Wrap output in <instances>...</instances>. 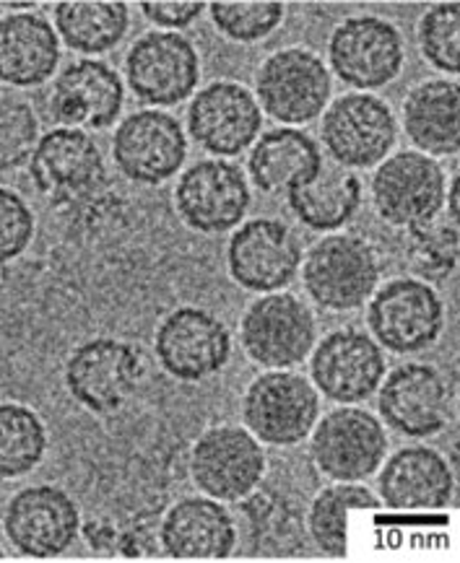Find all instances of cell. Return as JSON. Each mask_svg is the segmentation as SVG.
<instances>
[{"label":"cell","instance_id":"obj_20","mask_svg":"<svg viewBox=\"0 0 460 563\" xmlns=\"http://www.w3.org/2000/svg\"><path fill=\"white\" fill-rule=\"evenodd\" d=\"M81 517L74 499L63 488L29 486L19 490L6 509V536L17 551L32 559H55L66 553Z\"/></svg>","mask_w":460,"mask_h":563},{"label":"cell","instance_id":"obj_24","mask_svg":"<svg viewBox=\"0 0 460 563\" xmlns=\"http://www.w3.org/2000/svg\"><path fill=\"white\" fill-rule=\"evenodd\" d=\"M234 543L232 515L211 496H190L177 501L164 517L162 545L172 559H227L234 551Z\"/></svg>","mask_w":460,"mask_h":563},{"label":"cell","instance_id":"obj_39","mask_svg":"<svg viewBox=\"0 0 460 563\" xmlns=\"http://www.w3.org/2000/svg\"><path fill=\"white\" fill-rule=\"evenodd\" d=\"M3 9H9V11H29V9H37V3H3Z\"/></svg>","mask_w":460,"mask_h":563},{"label":"cell","instance_id":"obj_23","mask_svg":"<svg viewBox=\"0 0 460 563\" xmlns=\"http://www.w3.org/2000/svg\"><path fill=\"white\" fill-rule=\"evenodd\" d=\"M450 465L429 446H404L385 462L377 478L380 499L387 509H445L452 501Z\"/></svg>","mask_w":460,"mask_h":563},{"label":"cell","instance_id":"obj_35","mask_svg":"<svg viewBox=\"0 0 460 563\" xmlns=\"http://www.w3.org/2000/svg\"><path fill=\"white\" fill-rule=\"evenodd\" d=\"M0 130H3V139H0V151H3V169H19L29 167L34 151H37L42 135H40V122L32 107L19 99L6 97L3 99V118H0Z\"/></svg>","mask_w":460,"mask_h":563},{"label":"cell","instance_id":"obj_38","mask_svg":"<svg viewBox=\"0 0 460 563\" xmlns=\"http://www.w3.org/2000/svg\"><path fill=\"white\" fill-rule=\"evenodd\" d=\"M448 206H450V219H448V221L458 223V179H452V185H450Z\"/></svg>","mask_w":460,"mask_h":563},{"label":"cell","instance_id":"obj_17","mask_svg":"<svg viewBox=\"0 0 460 563\" xmlns=\"http://www.w3.org/2000/svg\"><path fill=\"white\" fill-rule=\"evenodd\" d=\"M177 211L200 234H224L244 219L250 208V185L244 172L224 158H206L179 177Z\"/></svg>","mask_w":460,"mask_h":563},{"label":"cell","instance_id":"obj_14","mask_svg":"<svg viewBox=\"0 0 460 563\" xmlns=\"http://www.w3.org/2000/svg\"><path fill=\"white\" fill-rule=\"evenodd\" d=\"M333 74L354 89L370 91L391 84L404 65V40L391 21L354 16L336 26L328 42Z\"/></svg>","mask_w":460,"mask_h":563},{"label":"cell","instance_id":"obj_12","mask_svg":"<svg viewBox=\"0 0 460 563\" xmlns=\"http://www.w3.org/2000/svg\"><path fill=\"white\" fill-rule=\"evenodd\" d=\"M265 473V454L248 429L217 426L198 439L190 452V475L206 496L240 501L258 488Z\"/></svg>","mask_w":460,"mask_h":563},{"label":"cell","instance_id":"obj_36","mask_svg":"<svg viewBox=\"0 0 460 563\" xmlns=\"http://www.w3.org/2000/svg\"><path fill=\"white\" fill-rule=\"evenodd\" d=\"M34 236V216L24 198L13 190L0 192V255L3 263L17 260Z\"/></svg>","mask_w":460,"mask_h":563},{"label":"cell","instance_id":"obj_3","mask_svg":"<svg viewBox=\"0 0 460 563\" xmlns=\"http://www.w3.org/2000/svg\"><path fill=\"white\" fill-rule=\"evenodd\" d=\"M315 314L292 294H265L250 305L240 322L244 353L269 372L302 364L315 349Z\"/></svg>","mask_w":460,"mask_h":563},{"label":"cell","instance_id":"obj_37","mask_svg":"<svg viewBox=\"0 0 460 563\" xmlns=\"http://www.w3.org/2000/svg\"><path fill=\"white\" fill-rule=\"evenodd\" d=\"M141 11L164 32H172V29L193 24L206 11V3L200 0H143Z\"/></svg>","mask_w":460,"mask_h":563},{"label":"cell","instance_id":"obj_2","mask_svg":"<svg viewBox=\"0 0 460 563\" xmlns=\"http://www.w3.org/2000/svg\"><path fill=\"white\" fill-rule=\"evenodd\" d=\"M320 413L318 389L302 374L271 369L248 387L242 418L258 442L292 446L313 434Z\"/></svg>","mask_w":460,"mask_h":563},{"label":"cell","instance_id":"obj_34","mask_svg":"<svg viewBox=\"0 0 460 563\" xmlns=\"http://www.w3.org/2000/svg\"><path fill=\"white\" fill-rule=\"evenodd\" d=\"M421 55L442 74L460 70V5L437 3L419 21Z\"/></svg>","mask_w":460,"mask_h":563},{"label":"cell","instance_id":"obj_8","mask_svg":"<svg viewBox=\"0 0 460 563\" xmlns=\"http://www.w3.org/2000/svg\"><path fill=\"white\" fill-rule=\"evenodd\" d=\"M255 93L273 120L286 125H305L326 110L330 74L326 63L310 49L286 47L261 65Z\"/></svg>","mask_w":460,"mask_h":563},{"label":"cell","instance_id":"obj_19","mask_svg":"<svg viewBox=\"0 0 460 563\" xmlns=\"http://www.w3.org/2000/svg\"><path fill=\"white\" fill-rule=\"evenodd\" d=\"M263 125L255 97L234 81H213L193 97L190 139L213 156H237L253 146Z\"/></svg>","mask_w":460,"mask_h":563},{"label":"cell","instance_id":"obj_7","mask_svg":"<svg viewBox=\"0 0 460 563\" xmlns=\"http://www.w3.org/2000/svg\"><path fill=\"white\" fill-rule=\"evenodd\" d=\"M29 177L53 206L81 203L107 185L102 151L84 130L55 128L42 135Z\"/></svg>","mask_w":460,"mask_h":563},{"label":"cell","instance_id":"obj_15","mask_svg":"<svg viewBox=\"0 0 460 563\" xmlns=\"http://www.w3.org/2000/svg\"><path fill=\"white\" fill-rule=\"evenodd\" d=\"M299 265V236L284 221L253 219L242 223L227 247L229 276L255 294H276L289 286Z\"/></svg>","mask_w":460,"mask_h":563},{"label":"cell","instance_id":"obj_4","mask_svg":"<svg viewBox=\"0 0 460 563\" xmlns=\"http://www.w3.org/2000/svg\"><path fill=\"white\" fill-rule=\"evenodd\" d=\"M141 374V351L133 343L95 338L74 349L63 369V379H66L68 393L84 408L107 416L118 413L131 400Z\"/></svg>","mask_w":460,"mask_h":563},{"label":"cell","instance_id":"obj_10","mask_svg":"<svg viewBox=\"0 0 460 563\" xmlns=\"http://www.w3.org/2000/svg\"><path fill=\"white\" fill-rule=\"evenodd\" d=\"M320 135L336 164L347 169H370L391 154L398 139V122L383 99L347 93L328 107Z\"/></svg>","mask_w":460,"mask_h":563},{"label":"cell","instance_id":"obj_13","mask_svg":"<svg viewBox=\"0 0 460 563\" xmlns=\"http://www.w3.org/2000/svg\"><path fill=\"white\" fill-rule=\"evenodd\" d=\"M128 86L141 102L175 107L190 97L200 76L196 47L175 32H149L125 57Z\"/></svg>","mask_w":460,"mask_h":563},{"label":"cell","instance_id":"obj_16","mask_svg":"<svg viewBox=\"0 0 460 563\" xmlns=\"http://www.w3.org/2000/svg\"><path fill=\"white\" fill-rule=\"evenodd\" d=\"M188 156V139L167 112L141 110L120 122L112 139V158L128 179L162 185L175 177Z\"/></svg>","mask_w":460,"mask_h":563},{"label":"cell","instance_id":"obj_26","mask_svg":"<svg viewBox=\"0 0 460 563\" xmlns=\"http://www.w3.org/2000/svg\"><path fill=\"white\" fill-rule=\"evenodd\" d=\"M404 125L408 139L427 156H456L460 151V89L450 78L427 81L406 97Z\"/></svg>","mask_w":460,"mask_h":563},{"label":"cell","instance_id":"obj_1","mask_svg":"<svg viewBox=\"0 0 460 563\" xmlns=\"http://www.w3.org/2000/svg\"><path fill=\"white\" fill-rule=\"evenodd\" d=\"M302 278L315 305L330 312H351L377 291L380 263L362 236L328 234L307 252Z\"/></svg>","mask_w":460,"mask_h":563},{"label":"cell","instance_id":"obj_6","mask_svg":"<svg viewBox=\"0 0 460 563\" xmlns=\"http://www.w3.org/2000/svg\"><path fill=\"white\" fill-rule=\"evenodd\" d=\"M366 322L377 345L393 353H416L440 338L445 307L424 280L395 278L372 294Z\"/></svg>","mask_w":460,"mask_h":563},{"label":"cell","instance_id":"obj_9","mask_svg":"<svg viewBox=\"0 0 460 563\" xmlns=\"http://www.w3.org/2000/svg\"><path fill=\"white\" fill-rule=\"evenodd\" d=\"M154 351L162 369L179 382L213 377L232 356V333L219 317L198 307H179L156 328Z\"/></svg>","mask_w":460,"mask_h":563},{"label":"cell","instance_id":"obj_30","mask_svg":"<svg viewBox=\"0 0 460 563\" xmlns=\"http://www.w3.org/2000/svg\"><path fill=\"white\" fill-rule=\"evenodd\" d=\"M377 507V496L359 483H336V486L320 490L310 507V536L315 545L333 559L349 555V515Z\"/></svg>","mask_w":460,"mask_h":563},{"label":"cell","instance_id":"obj_25","mask_svg":"<svg viewBox=\"0 0 460 563\" xmlns=\"http://www.w3.org/2000/svg\"><path fill=\"white\" fill-rule=\"evenodd\" d=\"M61 63V40L37 13H11L0 21V76L17 89L45 84Z\"/></svg>","mask_w":460,"mask_h":563},{"label":"cell","instance_id":"obj_31","mask_svg":"<svg viewBox=\"0 0 460 563\" xmlns=\"http://www.w3.org/2000/svg\"><path fill=\"white\" fill-rule=\"evenodd\" d=\"M47 434L40 416L19 402L0 408V473L3 478H19L32 473L45 457Z\"/></svg>","mask_w":460,"mask_h":563},{"label":"cell","instance_id":"obj_22","mask_svg":"<svg viewBox=\"0 0 460 563\" xmlns=\"http://www.w3.org/2000/svg\"><path fill=\"white\" fill-rule=\"evenodd\" d=\"M125 86L102 60H76L55 78L50 93V118L61 128L105 130L120 118Z\"/></svg>","mask_w":460,"mask_h":563},{"label":"cell","instance_id":"obj_29","mask_svg":"<svg viewBox=\"0 0 460 563\" xmlns=\"http://www.w3.org/2000/svg\"><path fill=\"white\" fill-rule=\"evenodd\" d=\"M55 26L70 49L99 55L120 45L131 11L122 0H63L55 5Z\"/></svg>","mask_w":460,"mask_h":563},{"label":"cell","instance_id":"obj_27","mask_svg":"<svg viewBox=\"0 0 460 563\" xmlns=\"http://www.w3.org/2000/svg\"><path fill=\"white\" fill-rule=\"evenodd\" d=\"M322 156L310 135L294 128H276L255 141L248 158L250 177L263 192H289L318 175Z\"/></svg>","mask_w":460,"mask_h":563},{"label":"cell","instance_id":"obj_33","mask_svg":"<svg viewBox=\"0 0 460 563\" xmlns=\"http://www.w3.org/2000/svg\"><path fill=\"white\" fill-rule=\"evenodd\" d=\"M284 3L278 0H217L211 3V21L221 34L237 42H258L284 21Z\"/></svg>","mask_w":460,"mask_h":563},{"label":"cell","instance_id":"obj_28","mask_svg":"<svg viewBox=\"0 0 460 563\" xmlns=\"http://www.w3.org/2000/svg\"><path fill=\"white\" fill-rule=\"evenodd\" d=\"M292 213L307 229L336 231L351 221L362 203V183L341 164H322L310 183L286 192Z\"/></svg>","mask_w":460,"mask_h":563},{"label":"cell","instance_id":"obj_18","mask_svg":"<svg viewBox=\"0 0 460 563\" xmlns=\"http://www.w3.org/2000/svg\"><path fill=\"white\" fill-rule=\"evenodd\" d=\"M377 410L398 434L432 437L448 426L452 416L450 385L435 366L404 364L385 379V385H380Z\"/></svg>","mask_w":460,"mask_h":563},{"label":"cell","instance_id":"obj_5","mask_svg":"<svg viewBox=\"0 0 460 563\" xmlns=\"http://www.w3.org/2000/svg\"><path fill=\"white\" fill-rule=\"evenodd\" d=\"M372 200L391 227L414 229L435 221L445 208V169L419 151H398L372 177Z\"/></svg>","mask_w":460,"mask_h":563},{"label":"cell","instance_id":"obj_11","mask_svg":"<svg viewBox=\"0 0 460 563\" xmlns=\"http://www.w3.org/2000/svg\"><path fill=\"white\" fill-rule=\"evenodd\" d=\"M310 454L322 475L336 483H357L383 465L387 437L383 423L366 410L339 408L315 426Z\"/></svg>","mask_w":460,"mask_h":563},{"label":"cell","instance_id":"obj_32","mask_svg":"<svg viewBox=\"0 0 460 563\" xmlns=\"http://www.w3.org/2000/svg\"><path fill=\"white\" fill-rule=\"evenodd\" d=\"M458 223L429 221L408 229L406 268L424 284H442L458 268Z\"/></svg>","mask_w":460,"mask_h":563},{"label":"cell","instance_id":"obj_21","mask_svg":"<svg viewBox=\"0 0 460 563\" xmlns=\"http://www.w3.org/2000/svg\"><path fill=\"white\" fill-rule=\"evenodd\" d=\"M313 385L333 402H362L385 377V356L375 338L359 330L330 333L313 353Z\"/></svg>","mask_w":460,"mask_h":563}]
</instances>
